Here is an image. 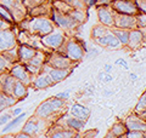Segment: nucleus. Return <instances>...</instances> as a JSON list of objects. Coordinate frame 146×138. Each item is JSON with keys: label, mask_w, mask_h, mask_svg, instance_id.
<instances>
[{"label": "nucleus", "mask_w": 146, "mask_h": 138, "mask_svg": "<svg viewBox=\"0 0 146 138\" xmlns=\"http://www.w3.org/2000/svg\"><path fill=\"white\" fill-rule=\"evenodd\" d=\"M56 51L66 55L72 62H79L85 57L86 49L84 41H77L76 39H67L65 44Z\"/></svg>", "instance_id": "nucleus-1"}, {"label": "nucleus", "mask_w": 146, "mask_h": 138, "mask_svg": "<svg viewBox=\"0 0 146 138\" xmlns=\"http://www.w3.org/2000/svg\"><path fill=\"white\" fill-rule=\"evenodd\" d=\"M56 27H55L54 22L51 21V18H49L46 16L32 17V20L27 22V26H26V29L31 32L32 34H36L40 36L49 34Z\"/></svg>", "instance_id": "nucleus-2"}, {"label": "nucleus", "mask_w": 146, "mask_h": 138, "mask_svg": "<svg viewBox=\"0 0 146 138\" xmlns=\"http://www.w3.org/2000/svg\"><path fill=\"white\" fill-rule=\"evenodd\" d=\"M65 104H66V101L60 99V98H57L56 96H54V97L44 101L43 103H40L38 107H36L34 115L44 120V119H48L51 116V115H54L57 110L63 108Z\"/></svg>", "instance_id": "nucleus-3"}, {"label": "nucleus", "mask_w": 146, "mask_h": 138, "mask_svg": "<svg viewBox=\"0 0 146 138\" xmlns=\"http://www.w3.org/2000/svg\"><path fill=\"white\" fill-rule=\"evenodd\" d=\"M50 15H51V21L54 22L55 27H58L60 29H63V30H72L77 28V26H78V23H77L73 18L68 15V13H63L61 11L56 10V9H51V12H50Z\"/></svg>", "instance_id": "nucleus-4"}, {"label": "nucleus", "mask_w": 146, "mask_h": 138, "mask_svg": "<svg viewBox=\"0 0 146 138\" xmlns=\"http://www.w3.org/2000/svg\"><path fill=\"white\" fill-rule=\"evenodd\" d=\"M67 40L66 35L62 33L61 30H58L55 28L52 32H50L49 34L42 36V44L44 45V47H46L52 51H56L65 44V41Z\"/></svg>", "instance_id": "nucleus-5"}, {"label": "nucleus", "mask_w": 146, "mask_h": 138, "mask_svg": "<svg viewBox=\"0 0 146 138\" xmlns=\"http://www.w3.org/2000/svg\"><path fill=\"white\" fill-rule=\"evenodd\" d=\"M110 6L115 12L122 13V15L136 16L139 13V10L135 5L134 0H112Z\"/></svg>", "instance_id": "nucleus-6"}, {"label": "nucleus", "mask_w": 146, "mask_h": 138, "mask_svg": "<svg viewBox=\"0 0 146 138\" xmlns=\"http://www.w3.org/2000/svg\"><path fill=\"white\" fill-rule=\"evenodd\" d=\"M45 63L48 64L50 68H61V69H72L73 68V62L68 58L66 55L61 52L55 51L46 56V61Z\"/></svg>", "instance_id": "nucleus-7"}, {"label": "nucleus", "mask_w": 146, "mask_h": 138, "mask_svg": "<svg viewBox=\"0 0 146 138\" xmlns=\"http://www.w3.org/2000/svg\"><path fill=\"white\" fill-rule=\"evenodd\" d=\"M9 73L15 78V80L23 82L27 87L31 86L32 80H33V78H34L33 75L28 73V70H27L26 67H25V64H21L18 62L15 63V64H12L10 70H9Z\"/></svg>", "instance_id": "nucleus-8"}, {"label": "nucleus", "mask_w": 146, "mask_h": 138, "mask_svg": "<svg viewBox=\"0 0 146 138\" xmlns=\"http://www.w3.org/2000/svg\"><path fill=\"white\" fill-rule=\"evenodd\" d=\"M17 46L16 34L11 28L0 29V52L7 51Z\"/></svg>", "instance_id": "nucleus-9"}, {"label": "nucleus", "mask_w": 146, "mask_h": 138, "mask_svg": "<svg viewBox=\"0 0 146 138\" xmlns=\"http://www.w3.org/2000/svg\"><path fill=\"white\" fill-rule=\"evenodd\" d=\"M113 27H115V28L127 29V30L135 29V28H138V27H136V18H135V16L122 15V13L115 12V17H113Z\"/></svg>", "instance_id": "nucleus-10"}, {"label": "nucleus", "mask_w": 146, "mask_h": 138, "mask_svg": "<svg viewBox=\"0 0 146 138\" xmlns=\"http://www.w3.org/2000/svg\"><path fill=\"white\" fill-rule=\"evenodd\" d=\"M42 72H45L48 73L49 76L52 79V81L56 84V82H60V81H63L71 75V72L72 69H61V68H50L46 63L43 64L42 67Z\"/></svg>", "instance_id": "nucleus-11"}, {"label": "nucleus", "mask_w": 146, "mask_h": 138, "mask_svg": "<svg viewBox=\"0 0 146 138\" xmlns=\"http://www.w3.org/2000/svg\"><path fill=\"white\" fill-rule=\"evenodd\" d=\"M145 43V29H131L129 30L127 47L129 50H136Z\"/></svg>", "instance_id": "nucleus-12"}, {"label": "nucleus", "mask_w": 146, "mask_h": 138, "mask_svg": "<svg viewBox=\"0 0 146 138\" xmlns=\"http://www.w3.org/2000/svg\"><path fill=\"white\" fill-rule=\"evenodd\" d=\"M96 12L98 17L101 24L112 28L113 27V17H115V11L111 9L110 5H102V6H96Z\"/></svg>", "instance_id": "nucleus-13"}, {"label": "nucleus", "mask_w": 146, "mask_h": 138, "mask_svg": "<svg viewBox=\"0 0 146 138\" xmlns=\"http://www.w3.org/2000/svg\"><path fill=\"white\" fill-rule=\"evenodd\" d=\"M127 127L128 131H145L146 130V122L144 119H141L136 114H131L129 116L125 118V120L123 121Z\"/></svg>", "instance_id": "nucleus-14"}, {"label": "nucleus", "mask_w": 146, "mask_h": 138, "mask_svg": "<svg viewBox=\"0 0 146 138\" xmlns=\"http://www.w3.org/2000/svg\"><path fill=\"white\" fill-rule=\"evenodd\" d=\"M55 82L52 81V79L49 76L48 73L45 72H40L39 74H36L35 78H33L32 80V84L31 86L35 90H44V89H48L51 85H54Z\"/></svg>", "instance_id": "nucleus-15"}, {"label": "nucleus", "mask_w": 146, "mask_h": 138, "mask_svg": "<svg viewBox=\"0 0 146 138\" xmlns=\"http://www.w3.org/2000/svg\"><path fill=\"white\" fill-rule=\"evenodd\" d=\"M95 41H96L100 46H102V47H107V49H112V50H117L122 46L119 44V41H118L117 38L115 36V34L111 32V29H110L104 36L96 39Z\"/></svg>", "instance_id": "nucleus-16"}, {"label": "nucleus", "mask_w": 146, "mask_h": 138, "mask_svg": "<svg viewBox=\"0 0 146 138\" xmlns=\"http://www.w3.org/2000/svg\"><path fill=\"white\" fill-rule=\"evenodd\" d=\"M43 119H40L38 116H32L31 119H28V121H26V124L22 127V132L27 133L32 137L36 136L40 131V122H42Z\"/></svg>", "instance_id": "nucleus-17"}, {"label": "nucleus", "mask_w": 146, "mask_h": 138, "mask_svg": "<svg viewBox=\"0 0 146 138\" xmlns=\"http://www.w3.org/2000/svg\"><path fill=\"white\" fill-rule=\"evenodd\" d=\"M36 50L33 46H29L27 44H22L20 46H17V53H18V62L26 63L36 53Z\"/></svg>", "instance_id": "nucleus-18"}, {"label": "nucleus", "mask_w": 146, "mask_h": 138, "mask_svg": "<svg viewBox=\"0 0 146 138\" xmlns=\"http://www.w3.org/2000/svg\"><path fill=\"white\" fill-rule=\"evenodd\" d=\"M90 109L88 107H85L83 104H79V103H76L73 104L71 109H70V115L71 116H74V118H78L80 120H84L86 121L90 116Z\"/></svg>", "instance_id": "nucleus-19"}, {"label": "nucleus", "mask_w": 146, "mask_h": 138, "mask_svg": "<svg viewBox=\"0 0 146 138\" xmlns=\"http://www.w3.org/2000/svg\"><path fill=\"white\" fill-rule=\"evenodd\" d=\"M15 78H13L9 72H5L3 74H0V86H1L3 92H6V93L11 95L12 92V87L15 85Z\"/></svg>", "instance_id": "nucleus-20"}, {"label": "nucleus", "mask_w": 146, "mask_h": 138, "mask_svg": "<svg viewBox=\"0 0 146 138\" xmlns=\"http://www.w3.org/2000/svg\"><path fill=\"white\" fill-rule=\"evenodd\" d=\"M17 102L18 101L13 97L12 95H9V93H6V92L0 91V112H3V110L12 107V105L16 104Z\"/></svg>", "instance_id": "nucleus-21"}, {"label": "nucleus", "mask_w": 146, "mask_h": 138, "mask_svg": "<svg viewBox=\"0 0 146 138\" xmlns=\"http://www.w3.org/2000/svg\"><path fill=\"white\" fill-rule=\"evenodd\" d=\"M85 122L84 120H80L78 118H74V116H68L66 119V128H70V130H73L74 132H79L80 130H83L84 126H85Z\"/></svg>", "instance_id": "nucleus-22"}, {"label": "nucleus", "mask_w": 146, "mask_h": 138, "mask_svg": "<svg viewBox=\"0 0 146 138\" xmlns=\"http://www.w3.org/2000/svg\"><path fill=\"white\" fill-rule=\"evenodd\" d=\"M27 91H28V87H27L23 82L21 81H15V85L12 87V92L11 95L15 97L17 101H21L22 98H25L27 96Z\"/></svg>", "instance_id": "nucleus-23"}, {"label": "nucleus", "mask_w": 146, "mask_h": 138, "mask_svg": "<svg viewBox=\"0 0 146 138\" xmlns=\"http://www.w3.org/2000/svg\"><path fill=\"white\" fill-rule=\"evenodd\" d=\"M26 112H23V113H21L20 115H17V116H13L10 121H9L7 124H5L4 125V127H3V130H1V132L3 133H7V132H10V131H12L13 128H16L20 124L25 120V118H26Z\"/></svg>", "instance_id": "nucleus-24"}, {"label": "nucleus", "mask_w": 146, "mask_h": 138, "mask_svg": "<svg viewBox=\"0 0 146 138\" xmlns=\"http://www.w3.org/2000/svg\"><path fill=\"white\" fill-rule=\"evenodd\" d=\"M74 131L70 130V128H65L62 126H58L49 133V138H71L74 135Z\"/></svg>", "instance_id": "nucleus-25"}, {"label": "nucleus", "mask_w": 146, "mask_h": 138, "mask_svg": "<svg viewBox=\"0 0 146 138\" xmlns=\"http://www.w3.org/2000/svg\"><path fill=\"white\" fill-rule=\"evenodd\" d=\"M51 9L48 6V4L43 3V4H40V5H38V6H35L33 9H31V10H28V12H29V15L32 17H42V16L50 15V12H51Z\"/></svg>", "instance_id": "nucleus-26"}, {"label": "nucleus", "mask_w": 146, "mask_h": 138, "mask_svg": "<svg viewBox=\"0 0 146 138\" xmlns=\"http://www.w3.org/2000/svg\"><path fill=\"white\" fill-rule=\"evenodd\" d=\"M134 114H136L141 119H146V93L144 92L141 95V97L139 98V102L136 104V107L134 109Z\"/></svg>", "instance_id": "nucleus-27"}, {"label": "nucleus", "mask_w": 146, "mask_h": 138, "mask_svg": "<svg viewBox=\"0 0 146 138\" xmlns=\"http://www.w3.org/2000/svg\"><path fill=\"white\" fill-rule=\"evenodd\" d=\"M111 32L117 38V40L119 41V44L122 46H127V43H128V36H129V30L127 29H121V28H115V27H112L111 28Z\"/></svg>", "instance_id": "nucleus-28"}, {"label": "nucleus", "mask_w": 146, "mask_h": 138, "mask_svg": "<svg viewBox=\"0 0 146 138\" xmlns=\"http://www.w3.org/2000/svg\"><path fill=\"white\" fill-rule=\"evenodd\" d=\"M46 61V55L42 51H36V53L32 57L28 62H26L25 64H29V66H33V67H39L42 68L43 64Z\"/></svg>", "instance_id": "nucleus-29"}, {"label": "nucleus", "mask_w": 146, "mask_h": 138, "mask_svg": "<svg viewBox=\"0 0 146 138\" xmlns=\"http://www.w3.org/2000/svg\"><path fill=\"white\" fill-rule=\"evenodd\" d=\"M127 131L128 130H127V127H125V125H124V122L123 121L116 122L115 125L111 127V130H110V132H111L112 135L115 137H117V138H124Z\"/></svg>", "instance_id": "nucleus-30"}, {"label": "nucleus", "mask_w": 146, "mask_h": 138, "mask_svg": "<svg viewBox=\"0 0 146 138\" xmlns=\"http://www.w3.org/2000/svg\"><path fill=\"white\" fill-rule=\"evenodd\" d=\"M73 20H74L77 23H84L86 20H88V12L86 11H83V10H77V9H72V10L68 12Z\"/></svg>", "instance_id": "nucleus-31"}, {"label": "nucleus", "mask_w": 146, "mask_h": 138, "mask_svg": "<svg viewBox=\"0 0 146 138\" xmlns=\"http://www.w3.org/2000/svg\"><path fill=\"white\" fill-rule=\"evenodd\" d=\"M110 29L111 28H108V27L104 26V24H98V26L93 27V29H91V39L96 40L99 38H101V36H104Z\"/></svg>", "instance_id": "nucleus-32"}, {"label": "nucleus", "mask_w": 146, "mask_h": 138, "mask_svg": "<svg viewBox=\"0 0 146 138\" xmlns=\"http://www.w3.org/2000/svg\"><path fill=\"white\" fill-rule=\"evenodd\" d=\"M4 56V58L9 61L11 64H15L18 62V53H17V46L15 47H12L10 50H7V51H4V52H0Z\"/></svg>", "instance_id": "nucleus-33"}, {"label": "nucleus", "mask_w": 146, "mask_h": 138, "mask_svg": "<svg viewBox=\"0 0 146 138\" xmlns=\"http://www.w3.org/2000/svg\"><path fill=\"white\" fill-rule=\"evenodd\" d=\"M0 18L4 20L6 23H9V24H11V23H15V21H13V17L11 15V12L9 11L4 5H1V4H0Z\"/></svg>", "instance_id": "nucleus-34"}, {"label": "nucleus", "mask_w": 146, "mask_h": 138, "mask_svg": "<svg viewBox=\"0 0 146 138\" xmlns=\"http://www.w3.org/2000/svg\"><path fill=\"white\" fill-rule=\"evenodd\" d=\"M12 64L6 61L5 58H4V56L1 53H0V74H3V73H5V72H9L10 70V68H11Z\"/></svg>", "instance_id": "nucleus-35"}, {"label": "nucleus", "mask_w": 146, "mask_h": 138, "mask_svg": "<svg viewBox=\"0 0 146 138\" xmlns=\"http://www.w3.org/2000/svg\"><path fill=\"white\" fill-rule=\"evenodd\" d=\"M135 18H136V27H138V29H145V27H146V15L145 13L139 12L138 15L135 16Z\"/></svg>", "instance_id": "nucleus-36"}, {"label": "nucleus", "mask_w": 146, "mask_h": 138, "mask_svg": "<svg viewBox=\"0 0 146 138\" xmlns=\"http://www.w3.org/2000/svg\"><path fill=\"white\" fill-rule=\"evenodd\" d=\"M22 3H23L26 10H31V9H33L35 6L40 5V4L45 3V0H22Z\"/></svg>", "instance_id": "nucleus-37"}, {"label": "nucleus", "mask_w": 146, "mask_h": 138, "mask_svg": "<svg viewBox=\"0 0 146 138\" xmlns=\"http://www.w3.org/2000/svg\"><path fill=\"white\" fill-rule=\"evenodd\" d=\"M145 131H127L124 138H145Z\"/></svg>", "instance_id": "nucleus-38"}, {"label": "nucleus", "mask_w": 146, "mask_h": 138, "mask_svg": "<svg viewBox=\"0 0 146 138\" xmlns=\"http://www.w3.org/2000/svg\"><path fill=\"white\" fill-rule=\"evenodd\" d=\"M136 7H138L139 12L145 13L146 12V0H134Z\"/></svg>", "instance_id": "nucleus-39"}, {"label": "nucleus", "mask_w": 146, "mask_h": 138, "mask_svg": "<svg viewBox=\"0 0 146 138\" xmlns=\"http://www.w3.org/2000/svg\"><path fill=\"white\" fill-rule=\"evenodd\" d=\"M13 116H12V114L10 113H5V114H3L1 116H0V126H4L5 124H7L9 121L11 120Z\"/></svg>", "instance_id": "nucleus-40"}, {"label": "nucleus", "mask_w": 146, "mask_h": 138, "mask_svg": "<svg viewBox=\"0 0 146 138\" xmlns=\"http://www.w3.org/2000/svg\"><path fill=\"white\" fill-rule=\"evenodd\" d=\"M56 97H57V98H60V99H63V101H67L68 98H70V90L62 91L61 93L56 95Z\"/></svg>", "instance_id": "nucleus-41"}, {"label": "nucleus", "mask_w": 146, "mask_h": 138, "mask_svg": "<svg viewBox=\"0 0 146 138\" xmlns=\"http://www.w3.org/2000/svg\"><path fill=\"white\" fill-rule=\"evenodd\" d=\"M98 135V130H90L89 132L83 133V138H94Z\"/></svg>", "instance_id": "nucleus-42"}, {"label": "nucleus", "mask_w": 146, "mask_h": 138, "mask_svg": "<svg viewBox=\"0 0 146 138\" xmlns=\"http://www.w3.org/2000/svg\"><path fill=\"white\" fill-rule=\"evenodd\" d=\"M115 64H117V66H123L125 69H128V64H127V61L124 58H117L115 61Z\"/></svg>", "instance_id": "nucleus-43"}, {"label": "nucleus", "mask_w": 146, "mask_h": 138, "mask_svg": "<svg viewBox=\"0 0 146 138\" xmlns=\"http://www.w3.org/2000/svg\"><path fill=\"white\" fill-rule=\"evenodd\" d=\"M112 0H96V6H102V5H111Z\"/></svg>", "instance_id": "nucleus-44"}, {"label": "nucleus", "mask_w": 146, "mask_h": 138, "mask_svg": "<svg viewBox=\"0 0 146 138\" xmlns=\"http://www.w3.org/2000/svg\"><path fill=\"white\" fill-rule=\"evenodd\" d=\"M15 138H33L32 136H29V135H27V133H25V132H18V133H16L15 135Z\"/></svg>", "instance_id": "nucleus-45"}, {"label": "nucleus", "mask_w": 146, "mask_h": 138, "mask_svg": "<svg viewBox=\"0 0 146 138\" xmlns=\"http://www.w3.org/2000/svg\"><path fill=\"white\" fill-rule=\"evenodd\" d=\"M84 4L86 7L90 6H96V0H84Z\"/></svg>", "instance_id": "nucleus-46"}, {"label": "nucleus", "mask_w": 146, "mask_h": 138, "mask_svg": "<svg viewBox=\"0 0 146 138\" xmlns=\"http://www.w3.org/2000/svg\"><path fill=\"white\" fill-rule=\"evenodd\" d=\"M112 80H113L112 75L110 74V73H105V75H104V79H102V81H104V82H110V81H112Z\"/></svg>", "instance_id": "nucleus-47"}, {"label": "nucleus", "mask_w": 146, "mask_h": 138, "mask_svg": "<svg viewBox=\"0 0 146 138\" xmlns=\"http://www.w3.org/2000/svg\"><path fill=\"white\" fill-rule=\"evenodd\" d=\"M21 113H23V110H22V108H16L13 112L11 113L12 114V116H17V115H20Z\"/></svg>", "instance_id": "nucleus-48"}, {"label": "nucleus", "mask_w": 146, "mask_h": 138, "mask_svg": "<svg viewBox=\"0 0 146 138\" xmlns=\"http://www.w3.org/2000/svg\"><path fill=\"white\" fill-rule=\"evenodd\" d=\"M4 28H9V23H6L4 20L0 18V29H4Z\"/></svg>", "instance_id": "nucleus-49"}, {"label": "nucleus", "mask_w": 146, "mask_h": 138, "mask_svg": "<svg viewBox=\"0 0 146 138\" xmlns=\"http://www.w3.org/2000/svg\"><path fill=\"white\" fill-rule=\"evenodd\" d=\"M112 70V64H105V73H110Z\"/></svg>", "instance_id": "nucleus-50"}, {"label": "nucleus", "mask_w": 146, "mask_h": 138, "mask_svg": "<svg viewBox=\"0 0 146 138\" xmlns=\"http://www.w3.org/2000/svg\"><path fill=\"white\" fill-rule=\"evenodd\" d=\"M98 50L96 49H93V51H91L90 52V55H88V56H86V57H95V56H96V55H98Z\"/></svg>", "instance_id": "nucleus-51"}, {"label": "nucleus", "mask_w": 146, "mask_h": 138, "mask_svg": "<svg viewBox=\"0 0 146 138\" xmlns=\"http://www.w3.org/2000/svg\"><path fill=\"white\" fill-rule=\"evenodd\" d=\"M129 78H130V80H131V81H135L136 79H138V75L134 74V73H130V74H129Z\"/></svg>", "instance_id": "nucleus-52"}, {"label": "nucleus", "mask_w": 146, "mask_h": 138, "mask_svg": "<svg viewBox=\"0 0 146 138\" xmlns=\"http://www.w3.org/2000/svg\"><path fill=\"white\" fill-rule=\"evenodd\" d=\"M104 138H117V137H115V136H113V135H112V133H111V132H110V131H108V132L106 133V136H105Z\"/></svg>", "instance_id": "nucleus-53"}, {"label": "nucleus", "mask_w": 146, "mask_h": 138, "mask_svg": "<svg viewBox=\"0 0 146 138\" xmlns=\"http://www.w3.org/2000/svg\"><path fill=\"white\" fill-rule=\"evenodd\" d=\"M104 75H105V72H100V74H99V80H102L104 79Z\"/></svg>", "instance_id": "nucleus-54"}, {"label": "nucleus", "mask_w": 146, "mask_h": 138, "mask_svg": "<svg viewBox=\"0 0 146 138\" xmlns=\"http://www.w3.org/2000/svg\"><path fill=\"white\" fill-rule=\"evenodd\" d=\"M0 138H15V135H5V136L0 137Z\"/></svg>", "instance_id": "nucleus-55"}, {"label": "nucleus", "mask_w": 146, "mask_h": 138, "mask_svg": "<svg viewBox=\"0 0 146 138\" xmlns=\"http://www.w3.org/2000/svg\"><path fill=\"white\" fill-rule=\"evenodd\" d=\"M105 92H106V93H105L106 96H110V95H112V91H111V90H107V91H105Z\"/></svg>", "instance_id": "nucleus-56"}, {"label": "nucleus", "mask_w": 146, "mask_h": 138, "mask_svg": "<svg viewBox=\"0 0 146 138\" xmlns=\"http://www.w3.org/2000/svg\"><path fill=\"white\" fill-rule=\"evenodd\" d=\"M58 1H63V3H67L68 5H70V3L72 1V0H58Z\"/></svg>", "instance_id": "nucleus-57"}, {"label": "nucleus", "mask_w": 146, "mask_h": 138, "mask_svg": "<svg viewBox=\"0 0 146 138\" xmlns=\"http://www.w3.org/2000/svg\"><path fill=\"white\" fill-rule=\"evenodd\" d=\"M82 1H84V0H82Z\"/></svg>", "instance_id": "nucleus-58"}]
</instances>
